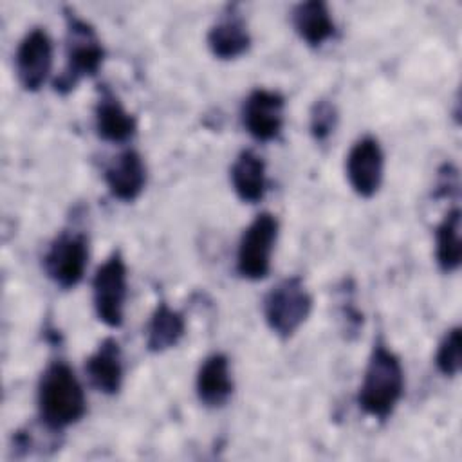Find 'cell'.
I'll list each match as a JSON object with an SVG mask.
<instances>
[{
  "mask_svg": "<svg viewBox=\"0 0 462 462\" xmlns=\"http://www.w3.org/2000/svg\"><path fill=\"white\" fill-rule=\"evenodd\" d=\"M36 404L42 426L52 433H61L85 417V390L67 361L56 359L43 368L38 379Z\"/></svg>",
  "mask_w": 462,
  "mask_h": 462,
  "instance_id": "cell-1",
  "label": "cell"
},
{
  "mask_svg": "<svg viewBox=\"0 0 462 462\" xmlns=\"http://www.w3.org/2000/svg\"><path fill=\"white\" fill-rule=\"evenodd\" d=\"M404 393V368L399 356L377 339L365 366L357 404L365 415L386 420L393 415Z\"/></svg>",
  "mask_w": 462,
  "mask_h": 462,
  "instance_id": "cell-2",
  "label": "cell"
},
{
  "mask_svg": "<svg viewBox=\"0 0 462 462\" xmlns=\"http://www.w3.org/2000/svg\"><path fill=\"white\" fill-rule=\"evenodd\" d=\"M65 67L52 81L58 94L67 96L85 78L96 76L105 61V47L96 29L65 7Z\"/></svg>",
  "mask_w": 462,
  "mask_h": 462,
  "instance_id": "cell-3",
  "label": "cell"
},
{
  "mask_svg": "<svg viewBox=\"0 0 462 462\" xmlns=\"http://www.w3.org/2000/svg\"><path fill=\"white\" fill-rule=\"evenodd\" d=\"M312 296L301 276H287L274 283L262 301L263 319L280 339H291L309 319Z\"/></svg>",
  "mask_w": 462,
  "mask_h": 462,
  "instance_id": "cell-4",
  "label": "cell"
},
{
  "mask_svg": "<svg viewBox=\"0 0 462 462\" xmlns=\"http://www.w3.org/2000/svg\"><path fill=\"white\" fill-rule=\"evenodd\" d=\"M278 231V218L269 211L258 213L242 231L236 247V273L244 280L258 282L269 274Z\"/></svg>",
  "mask_w": 462,
  "mask_h": 462,
  "instance_id": "cell-5",
  "label": "cell"
},
{
  "mask_svg": "<svg viewBox=\"0 0 462 462\" xmlns=\"http://www.w3.org/2000/svg\"><path fill=\"white\" fill-rule=\"evenodd\" d=\"M128 271L121 251H114L94 273L92 305L97 319L108 328H119L125 319Z\"/></svg>",
  "mask_w": 462,
  "mask_h": 462,
  "instance_id": "cell-6",
  "label": "cell"
},
{
  "mask_svg": "<svg viewBox=\"0 0 462 462\" xmlns=\"http://www.w3.org/2000/svg\"><path fill=\"white\" fill-rule=\"evenodd\" d=\"M88 265V236L78 229H63L43 254V271L60 289H74Z\"/></svg>",
  "mask_w": 462,
  "mask_h": 462,
  "instance_id": "cell-7",
  "label": "cell"
},
{
  "mask_svg": "<svg viewBox=\"0 0 462 462\" xmlns=\"http://www.w3.org/2000/svg\"><path fill=\"white\" fill-rule=\"evenodd\" d=\"M240 119L242 126L254 141H274L283 130L285 97L278 90L254 88L242 103Z\"/></svg>",
  "mask_w": 462,
  "mask_h": 462,
  "instance_id": "cell-8",
  "label": "cell"
},
{
  "mask_svg": "<svg viewBox=\"0 0 462 462\" xmlns=\"http://www.w3.org/2000/svg\"><path fill=\"white\" fill-rule=\"evenodd\" d=\"M52 40L43 27H32L20 40L14 52V72L25 92H38L51 76Z\"/></svg>",
  "mask_w": 462,
  "mask_h": 462,
  "instance_id": "cell-9",
  "label": "cell"
},
{
  "mask_svg": "<svg viewBox=\"0 0 462 462\" xmlns=\"http://www.w3.org/2000/svg\"><path fill=\"white\" fill-rule=\"evenodd\" d=\"M345 173L352 191L361 199H372L384 177V153L374 135L359 137L348 150Z\"/></svg>",
  "mask_w": 462,
  "mask_h": 462,
  "instance_id": "cell-10",
  "label": "cell"
},
{
  "mask_svg": "<svg viewBox=\"0 0 462 462\" xmlns=\"http://www.w3.org/2000/svg\"><path fill=\"white\" fill-rule=\"evenodd\" d=\"M103 179L114 199L134 202L146 186V162L137 150L126 148L108 161L103 170Z\"/></svg>",
  "mask_w": 462,
  "mask_h": 462,
  "instance_id": "cell-11",
  "label": "cell"
},
{
  "mask_svg": "<svg viewBox=\"0 0 462 462\" xmlns=\"http://www.w3.org/2000/svg\"><path fill=\"white\" fill-rule=\"evenodd\" d=\"M251 42L253 40L247 22L236 9V5H229L206 34L209 52L217 60L224 61H231L244 56L249 51Z\"/></svg>",
  "mask_w": 462,
  "mask_h": 462,
  "instance_id": "cell-12",
  "label": "cell"
},
{
  "mask_svg": "<svg viewBox=\"0 0 462 462\" xmlns=\"http://www.w3.org/2000/svg\"><path fill=\"white\" fill-rule=\"evenodd\" d=\"M94 126L99 139L112 144H125L137 134V119L130 114L119 97L101 85L99 96L94 106Z\"/></svg>",
  "mask_w": 462,
  "mask_h": 462,
  "instance_id": "cell-13",
  "label": "cell"
},
{
  "mask_svg": "<svg viewBox=\"0 0 462 462\" xmlns=\"http://www.w3.org/2000/svg\"><path fill=\"white\" fill-rule=\"evenodd\" d=\"M235 390L231 365L226 354L213 352L200 363L195 377V392L206 408H222Z\"/></svg>",
  "mask_w": 462,
  "mask_h": 462,
  "instance_id": "cell-14",
  "label": "cell"
},
{
  "mask_svg": "<svg viewBox=\"0 0 462 462\" xmlns=\"http://www.w3.org/2000/svg\"><path fill=\"white\" fill-rule=\"evenodd\" d=\"M88 383L105 395H116L123 386L125 366L121 346L116 337H105L85 359Z\"/></svg>",
  "mask_w": 462,
  "mask_h": 462,
  "instance_id": "cell-15",
  "label": "cell"
},
{
  "mask_svg": "<svg viewBox=\"0 0 462 462\" xmlns=\"http://www.w3.org/2000/svg\"><path fill=\"white\" fill-rule=\"evenodd\" d=\"M229 180L242 202H260L267 191V168L263 157L251 148L242 150L231 164Z\"/></svg>",
  "mask_w": 462,
  "mask_h": 462,
  "instance_id": "cell-16",
  "label": "cell"
},
{
  "mask_svg": "<svg viewBox=\"0 0 462 462\" xmlns=\"http://www.w3.org/2000/svg\"><path fill=\"white\" fill-rule=\"evenodd\" d=\"M291 23L309 47L318 49L336 36V23L330 9L321 0H309L294 5L291 13Z\"/></svg>",
  "mask_w": 462,
  "mask_h": 462,
  "instance_id": "cell-17",
  "label": "cell"
},
{
  "mask_svg": "<svg viewBox=\"0 0 462 462\" xmlns=\"http://www.w3.org/2000/svg\"><path fill=\"white\" fill-rule=\"evenodd\" d=\"M186 334V318L171 309L166 301H159L146 325V348L153 354L166 352L180 343Z\"/></svg>",
  "mask_w": 462,
  "mask_h": 462,
  "instance_id": "cell-18",
  "label": "cell"
},
{
  "mask_svg": "<svg viewBox=\"0 0 462 462\" xmlns=\"http://www.w3.org/2000/svg\"><path fill=\"white\" fill-rule=\"evenodd\" d=\"M460 215V208L453 206L435 227V262L446 274L455 273L462 262Z\"/></svg>",
  "mask_w": 462,
  "mask_h": 462,
  "instance_id": "cell-19",
  "label": "cell"
},
{
  "mask_svg": "<svg viewBox=\"0 0 462 462\" xmlns=\"http://www.w3.org/2000/svg\"><path fill=\"white\" fill-rule=\"evenodd\" d=\"M462 332L460 327L455 325L442 336L437 352H435V366L444 377H455L460 372L462 365Z\"/></svg>",
  "mask_w": 462,
  "mask_h": 462,
  "instance_id": "cell-20",
  "label": "cell"
},
{
  "mask_svg": "<svg viewBox=\"0 0 462 462\" xmlns=\"http://www.w3.org/2000/svg\"><path fill=\"white\" fill-rule=\"evenodd\" d=\"M337 108L336 105L327 99L319 97L312 103L309 112V132L316 143H325L337 126Z\"/></svg>",
  "mask_w": 462,
  "mask_h": 462,
  "instance_id": "cell-21",
  "label": "cell"
},
{
  "mask_svg": "<svg viewBox=\"0 0 462 462\" xmlns=\"http://www.w3.org/2000/svg\"><path fill=\"white\" fill-rule=\"evenodd\" d=\"M449 195H458V170L451 162H446L439 170L435 197H449Z\"/></svg>",
  "mask_w": 462,
  "mask_h": 462,
  "instance_id": "cell-22",
  "label": "cell"
}]
</instances>
